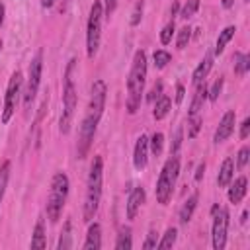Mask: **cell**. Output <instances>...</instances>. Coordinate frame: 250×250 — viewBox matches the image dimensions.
Masks as SVG:
<instances>
[{
    "mask_svg": "<svg viewBox=\"0 0 250 250\" xmlns=\"http://www.w3.org/2000/svg\"><path fill=\"white\" fill-rule=\"evenodd\" d=\"M160 94H162V82H156V84L152 86L150 94H148V100H150V102H154V100H156Z\"/></svg>",
    "mask_w": 250,
    "mask_h": 250,
    "instance_id": "obj_40",
    "label": "cell"
},
{
    "mask_svg": "<svg viewBox=\"0 0 250 250\" xmlns=\"http://www.w3.org/2000/svg\"><path fill=\"white\" fill-rule=\"evenodd\" d=\"M221 4H223V8H232V4H234V0H221Z\"/></svg>",
    "mask_w": 250,
    "mask_h": 250,
    "instance_id": "obj_46",
    "label": "cell"
},
{
    "mask_svg": "<svg viewBox=\"0 0 250 250\" xmlns=\"http://www.w3.org/2000/svg\"><path fill=\"white\" fill-rule=\"evenodd\" d=\"M41 74H43V53L39 51L31 62H29V68H27V80H25V88H23V109L25 113L29 115V109L35 102V96L39 92V84H41Z\"/></svg>",
    "mask_w": 250,
    "mask_h": 250,
    "instance_id": "obj_8",
    "label": "cell"
},
{
    "mask_svg": "<svg viewBox=\"0 0 250 250\" xmlns=\"http://www.w3.org/2000/svg\"><path fill=\"white\" fill-rule=\"evenodd\" d=\"M234 178V160L230 156H227L219 168V174H217V186L219 188H227L230 184V180Z\"/></svg>",
    "mask_w": 250,
    "mask_h": 250,
    "instance_id": "obj_17",
    "label": "cell"
},
{
    "mask_svg": "<svg viewBox=\"0 0 250 250\" xmlns=\"http://www.w3.org/2000/svg\"><path fill=\"white\" fill-rule=\"evenodd\" d=\"M133 248V238H131V229L121 227L117 240H115V250H131Z\"/></svg>",
    "mask_w": 250,
    "mask_h": 250,
    "instance_id": "obj_23",
    "label": "cell"
},
{
    "mask_svg": "<svg viewBox=\"0 0 250 250\" xmlns=\"http://www.w3.org/2000/svg\"><path fill=\"white\" fill-rule=\"evenodd\" d=\"M74 74H76V59H70L66 68H64V84H62V113L59 121V131L62 135H68L74 111H76V84H74Z\"/></svg>",
    "mask_w": 250,
    "mask_h": 250,
    "instance_id": "obj_4",
    "label": "cell"
},
{
    "mask_svg": "<svg viewBox=\"0 0 250 250\" xmlns=\"http://www.w3.org/2000/svg\"><path fill=\"white\" fill-rule=\"evenodd\" d=\"M211 217H213V225H211V244L215 250H223L227 246V230H229V211L225 207H221L219 203H215L211 207Z\"/></svg>",
    "mask_w": 250,
    "mask_h": 250,
    "instance_id": "obj_10",
    "label": "cell"
},
{
    "mask_svg": "<svg viewBox=\"0 0 250 250\" xmlns=\"http://www.w3.org/2000/svg\"><path fill=\"white\" fill-rule=\"evenodd\" d=\"M174 31H176V25H174V20H172V21H168V23L162 27V31H160V43H162V45H168V43L172 41Z\"/></svg>",
    "mask_w": 250,
    "mask_h": 250,
    "instance_id": "obj_34",
    "label": "cell"
},
{
    "mask_svg": "<svg viewBox=\"0 0 250 250\" xmlns=\"http://www.w3.org/2000/svg\"><path fill=\"white\" fill-rule=\"evenodd\" d=\"M21 86H23V76L20 70L12 72L10 80H8V88H6V96H4V109H2V115H0V121L6 125L10 123L12 115L16 113V107H18V102H20V96H21Z\"/></svg>",
    "mask_w": 250,
    "mask_h": 250,
    "instance_id": "obj_9",
    "label": "cell"
},
{
    "mask_svg": "<svg viewBox=\"0 0 250 250\" xmlns=\"http://www.w3.org/2000/svg\"><path fill=\"white\" fill-rule=\"evenodd\" d=\"M229 186H230V188H229V201L234 203V205L240 203V201L244 199V195H246V189H248V180H246V176H238L236 180L232 178Z\"/></svg>",
    "mask_w": 250,
    "mask_h": 250,
    "instance_id": "obj_14",
    "label": "cell"
},
{
    "mask_svg": "<svg viewBox=\"0 0 250 250\" xmlns=\"http://www.w3.org/2000/svg\"><path fill=\"white\" fill-rule=\"evenodd\" d=\"M250 160V146H242L238 150V156H236V168H244Z\"/></svg>",
    "mask_w": 250,
    "mask_h": 250,
    "instance_id": "obj_37",
    "label": "cell"
},
{
    "mask_svg": "<svg viewBox=\"0 0 250 250\" xmlns=\"http://www.w3.org/2000/svg\"><path fill=\"white\" fill-rule=\"evenodd\" d=\"M211 66H213V55H211V53H207V55L203 57V61L195 66V70H193V74H191V84H193V86H197V84L205 82V78H207V74H209Z\"/></svg>",
    "mask_w": 250,
    "mask_h": 250,
    "instance_id": "obj_16",
    "label": "cell"
},
{
    "mask_svg": "<svg viewBox=\"0 0 250 250\" xmlns=\"http://www.w3.org/2000/svg\"><path fill=\"white\" fill-rule=\"evenodd\" d=\"M182 141H184V129L178 127L176 133H174V141H172V145H170V154H178V150H180V146H182Z\"/></svg>",
    "mask_w": 250,
    "mask_h": 250,
    "instance_id": "obj_36",
    "label": "cell"
},
{
    "mask_svg": "<svg viewBox=\"0 0 250 250\" xmlns=\"http://www.w3.org/2000/svg\"><path fill=\"white\" fill-rule=\"evenodd\" d=\"M176 238H178L176 227H168L166 232L162 234V238L156 242V248H172V246L176 244Z\"/></svg>",
    "mask_w": 250,
    "mask_h": 250,
    "instance_id": "obj_26",
    "label": "cell"
},
{
    "mask_svg": "<svg viewBox=\"0 0 250 250\" xmlns=\"http://www.w3.org/2000/svg\"><path fill=\"white\" fill-rule=\"evenodd\" d=\"M197 8H199V0H188L184 6H182V12H180V18H184V20H189L195 12H197Z\"/></svg>",
    "mask_w": 250,
    "mask_h": 250,
    "instance_id": "obj_32",
    "label": "cell"
},
{
    "mask_svg": "<svg viewBox=\"0 0 250 250\" xmlns=\"http://www.w3.org/2000/svg\"><path fill=\"white\" fill-rule=\"evenodd\" d=\"M197 201H199V195H197V193H191V195L184 201V205H182V209H180V223H182V225H188V223L191 221L193 211H195V207H197Z\"/></svg>",
    "mask_w": 250,
    "mask_h": 250,
    "instance_id": "obj_19",
    "label": "cell"
},
{
    "mask_svg": "<svg viewBox=\"0 0 250 250\" xmlns=\"http://www.w3.org/2000/svg\"><path fill=\"white\" fill-rule=\"evenodd\" d=\"M4 16H6V6H4V2L0 0V27H2V23H4Z\"/></svg>",
    "mask_w": 250,
    "mask_h": 250,
    "instance_id": "obj_44",
    "label": "cell"
},
{
    "mask_svg": "<svg viewBox=\"0 0 250 250\" xmlns=\"http://www.w3.org/2000/svg\"><path fill=\"white\" fill-rule=\"evenodd\" d=\"M102 184H104V160L100 154L94 156L86 180V197H84V209L82 217L86 223H92L102 201Z\"/></svg>",
    "mask_w": 250,
    "mask_h": 250,
    "instance_id": "obj_3",
    "label": "cell"
},
{
    "mask_svg": "<svg viewBox=\"0 0 250 250\" xmlns=\"http://www.w3.org/2000/svg\"><path fill=\"white\" fill-rule=\"evenodd\" d=\"M0 47H2V41H0Z\"/></svg>",
    "mask_w": 250,
    "mask_h": 250,
    "instance_id": "obj_48",
    "label": "cell"
},
{
    "mask_svg": "<svg viewBox=\"0 0 250 250\" xmlns=\"http://www.w3.org/2000/svg\"><path fill=\"white\" fill-rule=\"evenodd\" d=\"M105 2V6H104V16H111L113 12H115V8H117V0H104Z\"/></svg>",
    "mask_w": 250,
    "mask_h": 250,
    "instance_id": "obj_39",
    "label": "cell"
},
{
    "mask_svg": "<svg viewBox=\"0 0 250 250\" xmlns=\"http://www.w3.org/2000/svg\"><path fill=\"white\" fill-rule=\"evenodd\" d=\"M203 174H205V162H201V164L197 166V170H195V182H201Z\"/></svg>",
    "mask_w": 250,
    "mask_h": 250,
    "instance_id": "obj_43",
    "label": "cell"
},
{
    "mask_svg": "<svg viewBox=\"0 0 250 250\" xmlns=\"http://www.w3.org/2000/svg\"><path fill=\"white\" fill-rule=\"evenodd\" d=\"M170 107H172V100H170L166 94H160V96L156 98V104H154V109H152V117H154L156 121L164 119V117L168 115Z\"/></svg>",
    "mask_w": 250,
    "mask_h": 250,
    "instance_id": "obj_20",
    "label": "cell"
},
{
    "mask_svg": "<svg viewBox=\"0 0 250 250\" xmlns=\"http://www.w3.org/2000/svg\"><path fill=\"white\" fill-rule=\"evenodd\" d=\"M234 125H236V113L234 109H229L221 121H219V127L215 129V135H213V143L219 145V143H225L232 133H234Z\"/></svg>",
    "mask_w": 250,
    "mask_h": 250,
    "instance_id": "obj_11",
    "label": "cell"
},
{
    "mask_svg": "<svg viewBox=\"0 0 250 250\" xmlns=\"http://www.w3.org/2000/svg\"><path fill=\"white\" fill-rule=\"evenodd\" d=\"M145 199H146V191H145L143 186H137V188L131 189V193L127 197V205H125V213H127V219L129 221H133L137 217V213L141 211Z\"/></svg>",
    "mask_w": 250,
    "mask_h": 250,
    "instance_id": "obj_12",
    "label": "cell"
},
{
    "mask_svg": "<svg viewBox=\"0 0 250 250\" xmlns=\"http://www.w3.org/2000/svg\"><path fill=\"white\" fill-rule=\"evenodd\" d=\"M53 4H55V0H41V6L43 8H51Z\"/></svg>",
    "mask_w": 250,
    "mask_h": 250,
    "instance_id": "obj_47",
    "label": "cell"
},
{
    "mask_svg": "<svg viewBox=\"0 0 250 250\" xmlns=\"http://www.w3.org/2000/svg\"><path fill=\"white\" fill-rule=\"evenodd\" d=\"M162 146H164V135H162V133H154V135L148 139V150H150L154 156H160V154H162Z\"/></svg>",
    "mask_w": 250,
    "mask_h": 250,
    "instance_id": "obj_29",
    "label": "cell"
},
{
    "mask_svg": "<svg viewBox=\"0 0 250 250\" xmlns=\"http://www.w3.org/2000/svg\"><path fill=\"white\" fill-rule=\"evenodd\" d=\"M234 33H236V27H234V25H229V27H225V29L219 33L217 43H215V55H221V53L225 51V47H227L229 41L234 37Z\"/></svg>",
    "mask_w": 250,
    "mask_h": 250,
    "instance_id": "obj_22",
    "label": "cell"
},
{
    "mask_svg": "<svg viewBox=\"0 0 250 250\" xmlns=\"http://www.w3.org/2000/svg\"><path fill=\"white\" fill-rule=\"evenodd\" d=\"M205 100H207V86H205V82H201V84L195 86V94H193V98H191L189 113H188V115H195V113H199V111L203 109Z\"/></svg>",
    "mask_w": 250,
    "mask_h": 250,
    "instance_id": "obj_18",
    "label": "cell"
},
{
    "mask_svg": "<svg viewBox=\"0 0 250 250\" xmlns=\"http://www.w3.org/2000/svg\"><path fill=\"white\" fill-rule=\"evenodd\" d=\"M102 21H104V4L100 0H94L86 23V55L88 59H94L100 49L102 39Z\"/></svg>",
    "mask_w": 250,
    "mask_h": 250,
    "instance_id": "obj_7",
    "label": "cell"
},
{
    "mask_svg": "<svg viewBox=\"0 0 250 250\" xmlns=\"http://www.w3.org/2000/svg\"><path fill=\"white\" fill-rule=\"evenodd\" d=\"M10 160H4L2 166H0V203L4 199V193H6V186H8V180H10Z\"/></svg>",
    "mask_w": 250,
    "mask_h": 250,
    "instance_id": "obj_28",
    "label": "cell"
},
{
    "mask_svg": "<svg viewBox=\"0 0 250 250\" xmlns=\"http://www.w3.org/2000/svg\"><path fill=\"white\" fill-rule=\"evenodd\" d=\"M145 82H146V53L143 49H139L133 57L131 62V70L127 76V100H125V107L127 113H137L141 107V100H143V92H145Z\"/></svg>",
    "mask_w": 250,
    "mask_h": 250,
    "instance_id": "obj_2",
    "label": "cell"
},
{
    "mask_svg": "<svg viewBox=\"0 0 250 250\" xmlns=\"http://www.w3.org/2000/svg\"><path fill=\"white\" fill-rule=\"evenodd\" d=\"M189 39H191V27H189V25H184V27L178 31V39H176L178 49H186L188 43H189Z\"/></svg>",
    "mask_w": 250,
    "mask_h": 250,
    "instance_id": "obj_31",
    "label": "cell"
},
{
    "mask_svg": "<svg viewBox=\"0 0 250 250\" xmlns=\"http://www.w3.org/2000/svg\"><path fill=\"white\" fill-rule=\"evenodd\" d=\"M178 10H180V4L178 2H172V8H170V16H178Z\"/></svg>",
    "mask_w": 250,
    "mask_h": 250,
    "instance_id": "obj_45",
    "label": "cell"
},
{
    "mask_svg": "<svg viewBox=\"0 0 250 250\" xmlns=\"http://www.w3.org/2000/svg\"><path fill=\"white\" fill-rule=\"evenodd\" d=\"M201 123H203V117L201 113H195V115H188V139H195L199 129H201Z\"/></svg>",
    "mask_w": 250,
    "mask_h": 250,
    "instance_id": "obj_27",
    "label": "cell"
},
{
    "mask_svg": "<svg viewBox=\"0 0 250 250\" xmlns=\"http://www.w3.org/2000/svg\"><path fill=\"white\" fill-rule=\"evenodd\" d=\"M84 250H100L102 248V227L100 223H92L88 227V234H86V240L82 244Z\"/></svg>",
    "mask_w": 250,
    "mask_h": 250,
    "instance_id": "obj_15",
    "label": "cell"
},
{
    "mask_svg": "<svg viewBox=\"0 0 250 250\" xmlns=\"http://www.w3.org/2000/svg\"><path fill=\"white\" fill-rule=\"evenodd\" d=\"M248 133H250V119L246 117V119L240 123V139H246Z\"/></svg>",
    "mask_w": 250,
    "mask_h": 250,
    "instance_id": "obj_41",
    "label": "cell"
},
{
    "mask_svg": "<svg viewBox=\"0 0 250 250\" xmlns=\"http://www.w3.org/2000/svg\"><path fill=\"white\" fill-rule=\"evenodd\" d=\"M248 68H250V57H248L246 53L236 51V53H234V74L244 76V74L248 72Z\"/></svg>",
    "mask_w": 250,
    "mask_h": 250,
    "instance_id": "obj_24",
    "label": "cell"
},
{
    "mask_svg": "<svg viewBox=\"0 0 250 250\" xmlns=\"http://www.w3.org/2000/svg\"><path fill=\"white\" fill-rule=\"evenodd\" d=\"M29 246H31V248H45V246H47L45 221H43V219H37L35 229H33V234H31V242H29Z\"/></svg>",
    "mask_w": 250,
    "mask_h": 250,
    "instance_id": "obj_21",
    "label": "cell"
},
{
    "mask_svg": "<svg viewBox=\"0 0 250 250\" xmlns=\"http://www.w3.org/2000/svg\"><path fill=\"white\" fill-rule=\"evenodd\" d=\"M152 59H154V66H156V68H164V66L172 61V55H170L166 49H158V51H154Z\"/></svg>",
    "mask_w": 250,
    "mask_h": 250,
    "instance_id": "obj_30",
    "label": "cell"
},
{
    "mask_svg": "<svg viewBox=\"0 0 250 250\" xmlns=\"http://www.w3.org/2000/svg\"><path fill=\"white\" fill-rule=\"evenodd\" d=\"M221 90H223V78L219 76V78L213 82V86L207 90V98H209L211 102H217V100H219V94H221Z\"/></svg>",
    "mask_w": 250,
    "mask_h": 250,
    "instance_id": "obj_35",
    "label": "cell"
},
{
    "mask_svg": "<svg viewBox=\"0 0 250 250\" xmlns=\"http://www.w3.org/2000/svg\"><path fill=\"white\" fill-rule=\"evenodd\" d=\"M178 176H180V156L170 154V158L164 162V166L160 170V176H158L156 188H154V195H156V201L160 205H166L170 201L172 191H174L176 182H178Z\"/></svg>",
    "mask_w": 250,
    "mask_h": 250,
    "instance_id": "obj_6",
    "label": "cell"
},
{
    "mask_svg": "<svg viewBox=\"0 0 250 250\" xmlns=\"http://www.w3.org/2000/svg\"><path fill=\"white\" fill-rule=\"evenodd\" d=\"M184 94H186V88H184L182 84H178V86H176V104H182Z\"/></svg>",
    "mask_w": 250,
    "mask_h": 250,
    "instance_id": "obj_42",
    "label": "cell"
},
{
    "mask_svg": "<svg viewBox=\"0 0 250 250\" xmlns=\"http://www.w3.org/2000/svg\"><path fill=\"white\" fill-rule=\"evenodd\" d=\"M148 162V137L141 135L135 143V150H133V164L137 170H145Z\"/></svg>",
    "mask_w": 250,
    "mask_h": 250,
    "instance_id": "obj_13",
    "label": "cell"
},
{
    "mask_svg": "<svg viewBox=\"0 0 250 250\" xmlns=\"http://www.w3.org/2000/svg\"><path fill=\"white\" fill-rule=\"evenodd\" d=\"M68 189H70V182L68 176L64 172H57L51 180V188H49V195H47V217L51 223H57L62 215V209L66 205L68 199Z\"/></svg>",
    "mask_w": 250,
    "mask_h": 250,
    "instance_id": "obj_5",
    "label": "cell"
},
{
    "mask_svg": "<svg viewBox=\"0 0 250 250\" xmlns=\"http://www.w3.org/2000/svg\"><path fill=\"white\" fill-rule=\"evenodd\" d=\"M156 242H158V232H156V229H150L148 234H146V240L143 242V248H145V250L156 248Z\"/></svg>",
    "mask_w": 250,
    "mask_h": 250,
    "instance_id": "obj_38",
    "label": "cell"
},
{
    "mask_svg": "<svg viewBox=\"0 0 250 250\" xmlns=\"http://www.w3.org/2000/svg\"><path fill=\"white\" fill-rule=\"evenodd\" d=\"M105 98H107L105 82L104 80H96L92 84V92H90V100H88V105H86V113L82 117L80 129H78V143H76V156L78 158H86V154H88V150L92 146L98 123H100L104 107H105Z\"/></svg>",
    "mask_w": 250,
    "mask_h": 250,
    "instance_id": "obj_1",
    "label": "cell"
},
{
    "mask_svg": "<svg viewBox=\"0 0 250 250\" xmlns=\"http://www.w3.org/2000/svg\"><path fill=\"white\" fill-rule=\"evenodd\" d=\"M143 10H145V0H137L135 2V8H133V14H131V25L137 27L143 20Z\"/></svg>",
    "mask_w": 250,
    "mask_h": 250,
    "instance_id": "obj_33",
    "label": "cell"
},
{
    "mask_svg": "<svg viewBox=\"0 0 250 250\" xmlns=\"http://www.w3.org/2000/svg\"><path fill=\"white\" fill-rule=\"evenodd\" d=\"M244 2H248V0H244Z\"/></svg>",
    "mask_w": 250,
    "mask_h": 250,
    "instance_id": "obj_49",
    "label": "cell"
},
{
    "mask_svg": "<svg viewBox=\"0 0 250 250\" xmlns=\"http://www.w3.org/2000/svg\"><path fill=\"white\" fill-rule=\"evenodd\" d=\"M72 223L70 221H66L64 223V227H62V232H61V238H59V244H57V248L59 250H68V248H72L74 246V242H72Z\"/></svg>",
    "mask_w": 250,
    "mask_h": 250,
    "instance_id": "obj_25",
    "label": "cell"
}]
</instances>
